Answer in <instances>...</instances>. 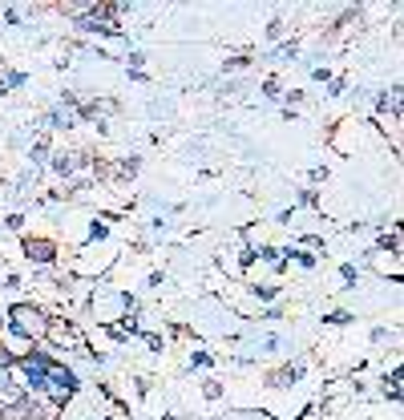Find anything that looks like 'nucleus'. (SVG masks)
<instances>
[{"mask_svg":"<svg viewBox=\"0 0 404 420\" xmlns=\"http://www.w3.org/2000/svg\"><path fill=\"white\" fill-rule=\"evenodd\" d=\"M28 259H53L49 243H28Z\"/></svg>","mask_w":404,"mask_h":420,"instance_id":"nucleus-3","label":"nucleus"},{"mask_svg":"<svg viewBox=\"0 0 404 420\" xmlns=\"http://www.w3.org/2000/svg\"><path fill=\"white\" fill-rule=\"evenodd\" d=\"M13 327L16 332H25V335H41L45 327H49V320H45L37 308H16L13 311Z\"/></svg>","mask_w":404,"mask_h":420,"instance_id":"nucleus-1","label":"nucleus"},{"mask_svg":"<svg viewBox=\"0 0 404 420\" xmlns=\"http://www.w3.org/2000/svg\"><path fill=\"white\" fill-rule=\"evenodd\" d=\"M53 376V384H57V388H65V392H73V376H69V372H61V368H53L49 372Z\"/></svg>","mask_w":404,"mask_h":420,"instance_id":"nucleus-2","label":"nucleus"},{"mask_svg":"<svg viewBox=\"0 0 404 420\" xmlns=\"http://www.w3.org/2000/svg\"><path fill=\"white\" fill-rule=\"evenodd\" d=\"M4 364H9V356H4V352H0V368H4Z\"/></svg>","mask_w":404,"mask_h":420,"instance_id":"nucleus-4","label":"nucleus"}]
</instances>
